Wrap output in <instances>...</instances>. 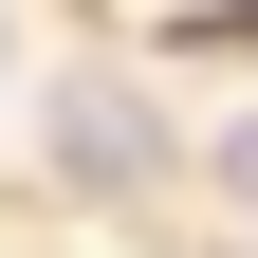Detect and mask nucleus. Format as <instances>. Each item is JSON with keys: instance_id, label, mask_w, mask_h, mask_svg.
I'll list each match as a JSON object with an SVG mask.
<instances>
[{"instance_id": "1", "label": "nucleus", "mask_w": 258, "mask_h": 258, "mask_svg": "<svg viewBox=\"0 0 258 258\" xmlns=\"http://www.w3.org/2000/svg\"><path fill=\"white\" fill-rule=\"evenodd\" d=\"M37 148L92 184V203H148V184H166V111H148L129 74H55L37 92Z\"/></svg>"}, {"instance_id": "2", "label": "nucleus", "mask_w": 258, "mask_h": 258, "mask_svg": "<svg viewBox=\"0 0 258 258\" xmlns=\"http://www.w3.org/2000/svg\"><path fill=\"white\" fill-rule=\"evenodd\" d=\"M221 184H240V221H258V111H240V129H221Z\"/></svg>"}]
</instances>
